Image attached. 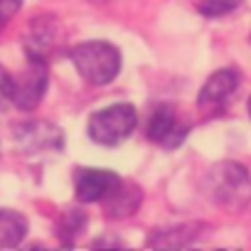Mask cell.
<instances>
[{"label":"cell","mask_w":251,"mask_h":251,"mask_svg":"<svg viewBox=\"0 0 251 251\" xmlns=\"http://www.w3.org/2000/svg\"><path fill=\"white\" fill-rule=\"evenodd\" d=\"M209 200L229 212H239L251 202V177L239 163H219L204 177Z\"/></svg>","instance_id":"obj_1"},{"label":"cell","mask_w":251,"mask_h":251,"mask_svg":"<svg viewBox=\"0 0 251 251\" xmlns=\"http://www.w3.org/2000/svg\"><path fill=\"white\" fill-rule=\"evenodd\" d=\"M76 72L94 86H103L121 72V52L108 42H84L72 52Z\"/></svg>","instance_id":"obj_2"},{"label":"cell","mask_w":251,"mask_h":251,"mask_svg":"<svg viewBox=\"0 0 251 251\" xmlns=\"http://www.w3.org/2000/svg\"><path fill=\"white\" fill-rule=\"evenodd\" d=\"M138 123L136 108L131 103H113L96 111L89 121V136L101 146H118L126 141Z\"/></svg>","instance_id":"obj_3"},{"label":"cell","mask_w":251,"mask_h":251,"mask_svg":"<svg viewBox=\"0 0 251 251\" xmlns=\"http://www.w3.org/2000/svg\"><path fill=\"white\" fill-rule=\"evenodd\" d=\"M239 84H241V74L236 69L214 72L200 91V99H197L200 111H204L207 116H219L222 111H226L236 89H239Z\"/></svg>","instance_id":"obj_4"},{"label":"cell","mask_w":251,"mask_h":251,"mask_svg":"<svg viewBox=\"0 0 251 251\" xmlns=\"http://www.w3.org/2000/svg\"><path fill=\"white\" fill-rule=\"evenodd\" d=\"M15 141L25 155H45V153H59L64 148V136L57 126L47 121H30L20 123L15 128Z\"/></svg>","instance_id":"obj_5"},{"label":"cell","mask_w":251,"mask_h":251,"mask_svg":"<svg viewBox=\"0 0 251 251\" xmlns=\"http://www.w3.org/2000/svg\"><path fill=\"white\" fill-rule=\"evenodd\" d=\"M13 79H15L13 103L18 108H23V111H32L42 101V96L47 91V81H50V76H47V62L30 59L27 67L18 76H13Z\"/></svg>","instance_id":"obj_6"},{"label":"cell","mask_w":251,"mask_h":251,"mask_svg":"<svg viewBox=\"0 0 251 251\" xmlns=\"http://www.w3.org/2000/svg\"><path fill=\"white\" fill-rule=\"evenodd\" d=\"M190 131V126L180 118L177 108L170 106V103H160L153 116H151V123H148V138L165 146V148H175L185 141Z\"/></svg>","instance_id":"obj_7"},{"label":"cell","mask_w":251,"mask_h":251,"mask_svg":"<svg viewBox=\"0 0 251 251\" xmlns=\"http://www.w3.org/2000/svg\"><path fill=\"white\" fill-rule=\"evenodd\" d=\"M121 185V177L111 170H96V168H79L74 175V190L81 202H101L106 200L116 187Z\"/></svg>","instance_id":"obj_8"},{"label":"cell","mask_w":251,"mask_h":251,"mask_svg":"<svg viewBox=\"0 0 251 251\" xmlns=\"http://www.w3.org/2000/svg\"><path fill=\"white\" fill-rule=\"evenodd\" d=\"M59 23L52 15H42L37 20H32L30 30L25 32V50L30 59H42L47 62V57L59 47Z\"/></svg>","instance_id":"obj_9"},{"label":"cell","mask_w":251,"mask_h":251,"mask_svg":"<svg viewBox=\"0 0 251 251\" xmlns=\"http://www.w3.org/2000/svg\"><path fill=\"white\" fill-rule=\"evenodd\" d=\"M27 234V219L13 209H0V249L18 246Z\"/></svg>","instance_id":"obj_10"},{"label":"cell","mask_w":251,"mask_h":251,"mask_svg":"<svg viewBox=\"0 0 251 251\" xmlns=\"http://www.w3.org/2000/svg\"><path fill=\"white\" fill-rule=\"evenodd\" d=\"M106 212L111 217H126V214H131L136 212L138 202H141V190L133 187V185H118L106 200Z\"/></svg>","instance_id":"obj_11"},{"label":"cell","mask_w":251,"mask_h":251,"mask_svg":"<svg viewBox=\"0 0 251 251\" xmlns=\"http://www.w3.org/2000/svg\"><path fill=\"white\" fill-rule=\"evenodd\" d=\"M244 0H200V13L207 18H219L231 13L234 8H239Z\"/></svg>","instance_id":"obj_12"},{"label":"cell","mask_w":251,"mask_h":251,"mask_svg":"<svg viewBox=\"0 0 251 251\" xmlns=\"http://www.w3.org/2000/svg\"><path fill=\"white\" fill-rule=\"evenodd\" d=\"M86 226V217L79 212V209H72V212H67L64 214V219H62V224H59V234L67 239V234L69 236H79V231Z\"/></svg>","instance_id":"obj_13"},{"label":"cell","mask_w":251,"mask_h":251,"mask_svg":"<svg viewBox=\"0 0 251 251\" xmlns=\"http://www.w3.org/2000/svg\"><path fill=\"white\" fill-rule=\"evenodd\" d=\"M13 86H15V79L8 69L0 67V111H3L10 101H13Z\"/></svg>","instance_id":"obj_14"},{"label":"cell","mask_w":251,"mask_h":251,"mask_svg":"<svg viewBox=\"0 0 251 251\" xmlns=\"http://www.w3.org/2000/svg\"><path fill=\"white\" fill-rule=\"evenodd\" d=\"M23 5V0H0V27L8 25V20L20 10Z\"/></svg>","instance_id":"obj_15"},{"label":"cell","mask_w":251,"mask_h":251,"mask_svg":"<svg viewBox=\"0 0 251 251\" xmlns=\"http://www.w3.org/2000/svg\"><path fill=\"white\" fill-rule=\"evenodd\" d=\"M249 113H251V101H249Z\"/></svg>","instance_id":"obj_16"}]
</instances>
